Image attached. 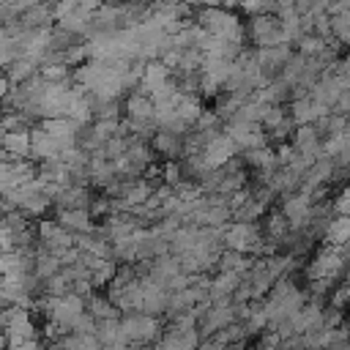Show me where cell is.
Wrapping results in <instances>:
<instances>
[{"mask_svg": "<svg viewBox=\"0 0 350 350\" xmlns=\"http://www.w3.org/2000/svg\"><path fill=\"white\" fill-rule=\"evenodd\" d=\"M41 350H60V345H57V342H44Z\"/></svg>", "mask_w": 350, "mask_h": 350, "instance_id": "cell-49", "label": "cell"}, {"mask_svg": "<svg viewBox=\"0 0 350 350\" xmlns=\"http://www.w3.org/2000/svg\"><path fill=\"white\" fill-rule=\"evenodd\" d=\"M150 150L156 156H164L167 161H178V159H183V137H175V134H167V131H156L153 139H150Z\"/></svg>", "mask_w": 350, "mask_h": 350, "instance_id": "cell-15", "label": "cell"}, {"mask_svg": "<svg viewBox=\"0 0 350 350\" xmlns=\"http://www.w3.org/2000/svg\"><path fill=\"white\" fill-rule=\"evenodd\" d=\"M249 265H252V257H249V254L230 252V249H224V252L219 254V260H216V271H224V273H238V276H243V273L249 271Z\"/></svg>", "mask_w": 350, "mask_h": 350, "instance_id": "cell-23", "label": "cell"}, {"mask_svg": "<svg viewBox=\"0 0 350 350\" xmlns=\"http://www.w3.org/2000/svg\"><path fill=\"white\" fill-rule=\"evenodd\" d=\"M19 25L22 30H49L55 25V14H52V5H41V3H33L22 16H19Z\"/></svg>", "mask_w": 350, "mask_h": 350, "instance_id": "cell-13", "label": "cell"}, {"mask_svg": "<svg viewBox=\"0 0 350 350\" xmlns=\"http://www.w3.org/2000/svg\"><path fill=\"white\" fill-rule=\"evenodd\" d=\"M159 178H161V186H170L175 189L178 183H183V175H180V164L178 161H164L159 167Z\"/></svg>", "mask_w": 350, "mask_h": 350, "instance_id": "cell-34", "label": "cell"}, {"mask_svg": "<svg viewBox=\"0 0 350 350\" xmlns=\"http://www.w3.org/2000/svg\"><path fill=\"white\" fill-rule=\"evenodd\" d=\"M0 350H5V334H3V328H0Z\"/></svg>", "mask_w": 350, "mask_h": 350, "instance_id": "cell-50", "label": "cell"}, {"mask_svg": "<svg viewBox=\"0 0 350 350\" xmlns=\"http://www.w3.org/2000/svg\"><path fill=\"white\" fill-rule=\"evenodd\" d=\"M55 221L57 227H63L71 235H85L93 230V219L88 216V211H55Z\"/></svg>", "mask_w": 350, "mask_h": 350, "instance_id": "cell-16", "label": "cell"}, {"mask_svg": "<svg viewBox=\"0 0 350 350\" xmlns=\"http://www.w3.org/2000/svg\"><path fill=\"white\" fill-rule=\"evenodd\" d=\"M287 221H284V216L276 211V208H271L265 216H262V227H260V232H262V238L265 241H271V243H276V249H279V241L287 235Z\"/></svg>", "mask_w": 350, "mask_h": 350, "instance_id": "cell-19", "label": "cell"}, {"mask_svg": "<svg viewBox=\"0 0 350 350\" xmlns=\"http://www.w3.org/2000/svg\"><path fill=\"white\" fill-rule=\"evenodd\" d=\"M262 241V232L257 224H246V221H230L224 230H221V246L230 249V252H241V254H249L254 257L257 246Z\"/></svg>", "mask_w": 350, "mask_h": 350, "instance_id": "cell-3", "label": "cell"}, {"mask_svg": "<svg viewBox=\"0 0 350 350\" xmlns=\"http://www.w3.org/2000/svg\"><path fill=\"white\" fill-rule=\"evenodd\" d=\"M71 334H79V336H85V334H96V320H93L88 312H82V314H79V320L74 323Z\"/></svg>", "mask_w": 350, "mask_h": 350, "instance_id": "cell-43", "label": "cell"}, {"mask_svg": "<svg viewBox=\"0 0 350 350\" xmlns=\"http://www.w3.org/2000/svg\"><path fill=\"white\" fill-rule=\"evenodd\" d=\"M8 90H11V82L5 79V74H0V101L8 96Z\"/></svg>", "mask_w": 350, "mask_h": 350, "instance_id": "cell-48", "label": "cell"}, {"mask_svg": "<svg viewBox=\"0 0 350 350\" xmlns=\"http://www.w3.org/2000/svg\"><path fill=\"white\" fill-rule=\"evenodd\" d=\"M246 41L254 44V49H271V46H282V30H279V19L273 14H262V16H252L246 25Z\"/></svg>", "mask_w": 350, "mask_h": 350, "instance_id": "cell-5", "label": "cell"}, {"mask_svg": "<svg viewBox=\"0 0 350 350\" xmlns=\"http://www.w3.org/2000/svg\"><path fill=\"white\" fill-rule=\"evenodd\" d=\"M88 216L90 219H107L109 216V200L104 194H93V200L88 205Z\"/></svg>", "mask_w": 350, "mask_h": 350, "instance_id": "cell-39", "label": "cell"}, {"mask_svg": "<svg viewBox=\"0 0 350 350\" xmlns=\"http://www.w3.org/2000/svg\"><path fill=\"white\" fill-rule=\"evenodd\" d=\"M194 14H197L194 25L202 27V33L219 36V38L238 22V16L232 14V5H200L194 8Z\"/></svg>", "mask_w": 350, "mask_h": 350, "instance_id": "cell-4", "label": "cell"}, {"mask_svg": "<svg viewBox=\"0 0 350 350\" xmlns=\"http://www.w3.org/2000/svg\"><path fill=\"white\" fill-rule=\"evenodd\" d=\"M85 312L98 323V320H107V317H120L118 312H115V306L104 298V293H93L88 301H85Z\"/></svg>", "mask_w": 350, "mask_h": 350, "instance_id": "cell-28", "label": "cell"}, {"mask_svg": "<svg viewBox=\"0 0 350 350\" xmlns=\"http://www.w3.org/2000/svg\"><path fill=\"white\" fill-rule=\"evenodd\" d=\"M5 350H41V339H33V342H22V345H8Z\"/></svg>", "mask_w": 350, "mask_h": 350, "instance_id": "cell-46", "label": "cell"}, {"mask_svg": "<svg viewBox=\"0 0 350 350\" xmlns=\"http://www.w3.org/2000/svg\"><path fill=\"white\" fill-rule=\"evenodd\" d=\"M235 156H238V148H235V142H232L224 131L202 148V161L208 164V170H219V167H224L227 161H232Z\"/></svg>", "mask_w": 350, "mask_h": 350, "instance_id": "cell-9", "label": "cell"}, {"mask_svg": "<svg viewBox=\"0 0 350 350\" xmlns=\"http://www.w3.org/2000/svg\"><path fill=\"white\" fill-rule=\"evenodd\" d=\"M55 273H60V260H57L55 254H46V252H41V249H36V257H33V276H36L38 282H44V279H49V276H55Z\"/></svg>", "mask_w": 350, "mask_h": 350, "instance_id": "cell-24", "label": "cell"}, {"mask_svg": "<svg viewBox=\"0 0 350 350\" xmlns=\"http://www.w3.org/2000/svg\"><path fill=\"white\" fill-rule=\"evenodd\" d=\"M36 235H38V249L46 254H55V257H60L66 249L74 246V235L66 232L63 227H57L55 219H41L36 224Z\"/></svg>", "mask_w": 350, "mask_h": 350, "instance_id": "cell-6", "label": "cell"}, {"mask_svg": "<svg viewBox=\"0 0 350 350\" xmlns=\"http://www.w3.org/2000/svg\"><path fill=\"white\" fill-rule=\"evenodd\" d=\"M295 46H298V55H301V57H320V55L328 49V41L317 38L314 33H304V36L295 41Z\"/></svg>", "mask_w": 350, "mask_h": 350, "instance_id": "cell-31", "label": "cell"}, {"mask_svg": "<svg viewBox=\"0 0 350 350\" xmlns=\"http://www.w3.org/2000/svg\"><path fill=\"white\" fill-rule=\"evenodd\" d=\"M0 118H3V109H0Z\"/></svg>", "mask_w": 350, "mask_h": 350, "instance_id": "cell-52", "label": "cell"}, {"mask_svg": "<svg viewBox=\"0 0 350 350\" xmlns=\"http://www.w3.org/2000/svg\"><path fill=\"white\" fill-rule=\"evenodd\" d=\"M8 172H11V178H14V183L22 186V183H27V180L36 178V161H33V159L8 161Z\"/></svg>", "mask_w": 350, "mask_h": 350, "instance_id": "cell-33", "label": "cell"}, {"mask_svg": "<svg viewBox=\"0 0 350 350\" xmlns=\"http://www.w3.org/2000/svg\"><path fill=\"white\" fill-rule=\"evenodd\" d=\"M347 295H350V287H347L345 282H339V284L328 293L325 304H328V306H334V309H339V312H345V306H347Z\"/></svg>", "mask_w": 350, "mask_h": 350, "instance_id": "cell-38", "label": "cell"}, {"mask_svg": "<svg viewBox=\"0 0 350 350\" xmlns=\"http://www.w3.org/2000/svg\"><path fill=\"white\" fill-rule=\"evenodd\" d=\"M0 148L5 150L8 161L30 159V131H8V134H0Z\"/></svg>", "mask_w": 350, "mask_h": 350, "instance_id": "cell-12", "label": "cell"}, {"mask_svg": "<svg viewBox=\"0 0 350 350\" xmlns=\"http://www.w3.org/2000/svg\"><path fill=\"white\" fill-rule=\"evenodd\" d=\"M243 328H246V336H260L268 328V317H265L262 301H249V314L243 320Z\"/></svg>", "mask_w": 350, "mask_h": 350, "instance_id": "cell-25", "label": "cell"}, {"mask_svg": "<svg viewBox=\"0 0 350 350\" xmlns=\"http://www.w3.org/2000/svg\"><path fill=\"white\" fill-rule=\"evenodd\" d=\"M290 148H293L298 156L317 161V159H320V137H317L314 126H298V129L290 134Z\"/></svg>", "mask_w": 350, "mask_h": 350, "instance_id": "cell-10", "label": "cell"}, {"mask_svg": "<svg viewBox=\"0 0 350 350\" xmlns=\"http://www.w3.org/2000/svg\"><path fill=\"white\" fill-rule=\"evenodd\" d=\"M284 120H287V107H268L265 115H262V120H260V129L273 131V129H279Z\"/></svg>", "mask_w": 350, "mask_h": 350, "instance_id": "cell-36", "label": "cell"}, {"mask_svg": "<svg viewBox=\"0 0 350 350\" xmlns=\"http://www.w3.org/2000/svg\"><path fill=\"white\" fill-rule=\"evenodd\" d=\"M320 323H323V328L328 331V328H339V325H345V312H339V309H334V306H323V317H320Z\"/></svg>", "mask_w": 350, "mask_h": 350, "instance_id": "cell-40", "label": "cell"}, {"mask_svg": "<svg viewBox=\"0 0 350 350\" xmlns=\"http://www.w3.org/2000/svg\"><path fill=\"white\" fill-rule=\"evenodd\" d=\"M0 221L11 230V232H16V230H25V227H30V221L19 213V211H11V213H5V216H0Z\"/></svg>", "mask_w": 350, "mask_h": 350, "instance_id": "cell-42", "label": "cell"}, {"mask_svg": "<svg viewBox=\"0 0 350 350\" xmlns=\"http://www.w3.org/2000/svg\"><path fill=\"white\" fill-rule=\"evenodd\" d=\"M345 271H347V246H323L320 252L312 254L309 265L301 268V273L306 276V282L312 279H334L336 284L345 282Z\"/></svg>", "mask_w": 350, "mask_h": 350, "instance_id": "cell-1", "label": "cell"}, {"mask_svg": "<svg viewBox=\"0 0 350 350\" xmlns=\"http://www.w3.org/2000/svg\"><path fill=\"white\" fill-rule=\"evenodd\" d=\"M164 331L161 317L148 314H120V342L123 345H156Z\"/></svg>", "mask_w": 350, "mask_h": 350, "instance_id": "cell-2", "label": "cell"}, {"mask_svg": "<svg viewBox=\"0 0 350 350\" xmlns=\"http://www.w3.org/2000/svg\"><path fill=\"white\" fill-rule=\"evenodd\" d=\"M200 342H202V339H200L197 328L178 331V350H197V345H200Z\"/></svg>", "mask_w": 350, "mask_h": 350, "instance_id": "cell-41", "label": "cell"}, {"mask_svg": "<svg viewBox=\"0 0 350 350\" xmlns=\"http://www.w3.org/2000/svg\"><path fill=\"white\" fill-rule=\"evenodd\" d=\"M93 336L98 339V345H101V347L120 342V317L98 320V323H96V334H93Z\"/></svg>", "mask_w": 350, "mask_h": 350, "instance_id": "cell-29", "label": "cell"}, {"mask_svg": "<svg viewBox=\"0 0 350 350\" xmlns=\"http://www.w3.org/2000/svg\"><path fill=\"white\" fill-rule=\"evenodd\" d=\"M328 27H331V41L345 46L350 41V14H339V16H328Z\"/></svg>", "mask_w": 350, "mask_h": 350, "instance_id": "cell-32", "label": "cell"}, {"mask_svg": "<svg viewBox=\"0 0 350 350\" xmlns=\"http://www.w3.org/2000/svg\"><path fill=\"white\" fill-rule=\"evenodd\" d=\"M200 112H202V101L197 98V96H180V101L175 104V115L191 129V123L200 118Z\"/></svg>", "mask_w": 350, "mask_h": 350, "instance_id": "cell-30", "label": "cell"}, {"mask_svg": "<svg viewBox=\"0 0 350 350\" xmlns=\"http://www.w3.org/2000/svg\"><path fill=\"white\" fill-rule=\"evenodd\" d=\"M57 156H60L57 142L36 123V126L30 129V159L38 164V161H49V159H57Z\"/></svg>", "mask_w": 350, "mask_h": 350, "instance_id": "cell-11", "label": "cell"}, {"mask_svg": "<svg viewBox=\"0 0 350 350\" xmlns=\"http://www.w3.org/2000/svg\"><path fill=\"white\" fill-rule=\"evenodd\" d=\"M0 25H3V3H0Z\"/></svg>", "mask_w": 350, "mask_h": 350, "instance_id": "cell-51", "label": "cell"}, {"mask_svg": "<svg viewBox=\"0 0 350 350\" xmlns=\"http://www.w3.org/2000/svg\"><path fill=\"white\" fill-rule=\"evenodd\" d=\"M115 273H118V262L115 260H107L98 271L90 273V287H107L115 279Z\"/></svg>", "mask_w": 350, "mask_h": 350, "instance_id": "cell-35", "label": "cell"}, {"mask_svg": "<svg viewBox=\"0 0 350 350\" xmlns=\"http://www.w3.org/2000/svg\"><path fill=\"white\" fill-rule=\"evenodd\" d=\"M197 230L200 227H189V224H180L172 235H170V254L172 257H180V254H186L189 249H194L197 246Z\"/></svg>", "mask_w": 350, "mask_h": 350, "instance_id": "cell-20", "label": "cell"}, {"mask_svg": "<svg viewBox=\"0 0 350 350\" xmlns=\"http://www.w3.org/2000/svg\"><path fill=\"white\" fill-rule=\"evenodd\" d=\"M5 334V347L8 345H22V342H33L38 339V328L33 323V314L27 309H16V314L11 317V323L3 328Z\"/></svg>", "mask_w": 350, "mask_h": 350, "instance_id": "cell-8", "label": "cell"}, {"mask_svg": "<svg viewBox=\"0 0 350 350\" xmlns=\"http://www.w3.org/2000/svg\"><path fill=\"white\" fill-rule=\"evenodd\" d=\"M0 252H11V230L0 221Z\"/></svg>", "mask_w": 350, "mask_h": 350, "instance_id": "cell-45", "label": "cell"}, {"mask_svg": "<svg viewBox=\"0 0 350 350\" xmlns=\"http://www.w3.org/2000/svg\"><path fill=\"white\" fill-rule=\"evenodd\" d=\"M345 150H350V131H342V134H334V137L320 139V159L334 161Z\"/></svg>", "mask_w": 350, "mask_h": 350, "instance_id": "cell-26", "label": "cell"}, {"mask_svg": "<svg viewBox=\"0 0 350 350\" xmlns=\"http://www.w3.org/2000/svg\"><path fill=\"white\" fill-rule=\"evenodd\" d=\"M347 238H350V219L347 216H334L323 232V241L325 246H347Z\"/></svg>", "mask_w": 350, "mask_h": 350, "instance_id": "cell-22", "label": "cell"}, {"mask_svg": "<svg viewBox=\"0 0 350 350\" xmlns=\"http://www.w3.org/2000/svg\"><path fill=\"white\" fill-rule=\"evenodd\" d=\"M36 74H38V66H36L30 57H25V55H19L16 60H11V63L5 66V79L11 82V88L27 82V79L36 77Z\"/></svg>", "mask_w": 350, "mask_h": 350, "instance_id": "cell-21", "label": "cell"}, {"mask_svg": "<svg viewBox=\"0 0 350 350\" xmlns=\"http://www.w3.org/2000/svg\"><path fill=\"white\" fill-rule=\"evenodd\" d=\"M328 211H331V216H347L350 213V191L339 189L334 194V200H328Z\"/></svg>", "mask_w": 350, "mask_h": 350, "instance_id": "cell-37", "label": "cell"}, {"mask_svg": "<svg viewBox=\"0 0 350 350\" xmlns=\"http://www.w3.org/2000/svg\"><path fill=\"white\" fill-rule=\"evenodd\" d=\"M331 112H334V115H342V118H347V112H350V93H342V96L334 101Z\"/></svg>", "mask_w": 350, "mask_h": 350, "instance_id": "cell-44", "label": "cell"}, {"mask_svg": "<svg viewBox=\"0 0 350 350\" xmlns=\"http://www.w3.org/2000/svg\"><path fill=\"white\" fill-rule=\"evenodd\" d=\"M36 178L52 186H71V175L68 167L60 159H49V161H38L36 164Z\"/></svg>", "mask_w": 350, "mask_h": 350, "instance_id": "cell-17", "label": "cell"}, {"mask_svg": "<svg viewBox=\"0 0 350 350\" xmlns=\"http://www.w3.org/2000/svg\"><path fill=\"white\" fill-rule=\"evenodd\" d=\"M197 350H227V347H221V345H216L213 339H202V342L197 345Z\"/></svg>", "mask_w": 350, "mask_h": 350, "instance_id": "cell-47", "label": "cell"}, {"mask_svg": "<svg viewBox=\"0 0 350 350\" xmlns=\"http://www.w3.org/2000/svg\"><path fill=\"white\" fill-rule=\"evenodd\" d=\"M88 178H90V189H101V191H104V186L112 183L118 175H115L112 161H107V159H101V156H90Z\"/></svg>", "mask_w": 350, "mask_h": 350, "instance_id": "cell-18", "label": "cell"}, {"mask_svg": "<svg viewBox=\"0 0 350 350\" xmlns=\"http://www.w3.org/2000/svg\"><path fill=\"white\" fill-rule=\"evenodd\" d=\"M290 55H293V46H287V44L271 46V49H254V63H257V71L265 77V82H273L279 77V71Z\"/></svg>", "mask_w": 350, "mask_h": 350, "instance_id": "cell-7", "label": "cell"}, {"mask_svg": "<svg viewBox=\"0 0 350 350\" xmlns=\"http://www.w3.org/2000/svg\"><path fill=\"white\" fill-rule=\"evenodd\" d=\"M123 112L129 120H153V104L148 98V93H142L139 88L134 93H129L126 98H120Z\"/></svg>", "mask_w": 350, "mask_h": 350, "instance_id": "cell-14", "label": "cell"}, {"mask_svg": "<svg viewBox=\"0 0 350 350\" xmlns=\"http://www.w3.org/2000/svg\"><path fill=\"white\" fill-rule=\"evenodd\" d=\"M126 159H129L131 164H137V167L148 170V167L156 161V153L150 150V145H148V142H137V139H129V145H126Z\"/></svg>", "mask_w": 350, "mask_h": 350, "instance_id": "cell-27", "label": "cell"}]
</instances>
